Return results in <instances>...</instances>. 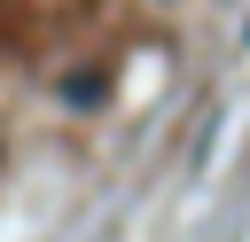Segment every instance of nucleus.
<instances>
[{"instance_id":"f257e3e1","label":"nucleus","mask_w":250,"mask_h":242,"mask_svg":"<svg viewBox=\"0 0 250 242\" xmlns=\"http://www.w3.org/2000/svg\"><path fill=\"white\" fill-rule=\"evenodd\" d=\"M62 94H70V109H94V101H102V78H94V70H78Z\"/></svg>"},{"instance_id":"f03ea898","label":"nucleus","mask_w":250,"mask_h":242,"mask_svg":"<svg viewBox=\"0 0 250 242\" xmlns=\"http://www.w3.org/2000/svg\"><path fill=\"white\" fill-rule=\"evenodd\" d=\"M242 39H250V31H242Z\"/></svg>"}]
</instances>
